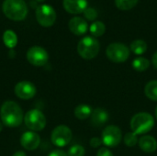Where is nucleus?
I'll list each match as a JSON object with an SVG mask.
<instances>
[{"label": "nucleus", "instance_id": "1", "mask_svg": "<svg viewBox=\"0 0 157 156\" xmlns=\"http://www.w3.org/2000/svg\"><path fill=\"white\" fill-rule=\"evenodd\" d=\"M0 117L3 123L9 128L18 127L23 120L21 108L14 101L8 100L3 103L0 108Z\"/></svg>", "mask_w": 157, "mask_h": 156}, {"label": "nucleus", "instance_id": "2", "mask_svg": "<svg viewBox=\"0 0 157 156\" xmlns=\"http://www.w3.org/2000/svg\"><path fill=\"white\" fill-rule=\"evenodd\" d=\"M2 10L6 17L14 21H20L28 15V6L24 0H5Z\"/></svg>", "mask_w": 157, "mask_h": 156}, {"label": "nucleus", "instance_id": "3", "mask_svg": "<svg viewBox=\"0 0 157 156\" xmlns=\"http://www.w3.org/2000/svg\"><path fill=\"white\" fill-rule=\"evenodd\" d=\"M131 129L137 135L145 134L152 131L155 126L154 117L147 112H139L131 120Z\"/></svg>", "mask_w": 157, "mask_h": 156}, {"label": "nucleus", "instance_id": "4", "mask_svg": "<svg viewBox=\"0 0 157 156\" xmlns=\"http://www.w3.org/2000/svg\"><path fill=\"white\" fill-rule=\"evenodd\" d=\"M99 50L100 44L98 40L91 36L83 38L77 45V52L85 60H91L97 57Z\"/></svg>", "mask_w": 157, "mask_h": 156}, {"label": "nucleus", "instance_id": "5", "mask_svg": "<svg viewBox=\"0 0 157 156\" xmlns=\"http://www.w3.org/2000/svg\"><path fill=\"white\" fill-rule=\"evenodd\" d=\"M107 57L113 63H124L130 57V49L123 43L113 42L110 43L106 50Z\"/></svg>", "mask_w": 157, "mask_h": 156}, {"label": "nucleus", "instance_id": "6", "mask_svg": "<svg viewBox=\"0 0 157 156\" xmlns=\"http://www.w3.org/2000/svg\"><path fill=\"white\" fill-rule=\"evenodd\" d=\"M26 126L33 131H40L46 125V118L39 109H31L28 111L24 118Z\"/></svg>", "mask_w": 157, "mask_h": 156}, {"label": "nucleus", "instance_id": "7", "mask_svg": "<svg viewBox=\"0 0 157 156\" xmlns=\"http://www.w3.org/2000/svg\"><path fill=\"white\" fill-rule=\"evenodd\" d=\"M122 139V132L121 130L115 125H109L107 126L103 131L101 140L103 144H105L107 147L113 148L118 146Z\"/></svg>", "mask_w": 157, "mask_h": 156}, {"label": "nucleus", "instance_id": "8", "mask_svg": "<svg viewBox=\"0 0 157 156\" xmlns=\"http://www.w3.org/2000/svg\"><path fill=\"white\" fill-rule=\"evenodd\" d=\"M36 18L40 25L49 28L52 27L56 20V12L51 6L40 5L36 9Z\"/></svg>", "mask_w": 157, "mask_h": 156}, {"label": "nucleus", "instance_id": "9", "mask_svg": "<svg viewBox=\"0 0 157 156\" xmlns=\"http://www.w3.org/2000/svg\"><path fill=\"white\" fill-rule=\"evenodd\" d=\"M73 133L69 127L66 125L57 126L52 132V143L57 147L66 146L72 140Z\"/></svg>", "mask_w": 157, "mask_h": 156}, {"label": "nucleus", "instance_id": "10", "mask_svg": "<svg viewBox=\"0 0 157 156\" xmlns=\"http://www.w3.org/2000/svg\"><path fill=\"white\" fill-rule=\"evenodd\" d=\"M27 60L34 66H43L49 60V54L45 49L40 46H33L27 51Z\"/></svg>", "mask_w": 157, "mask_h": 156}, {"label": "nucleus", "instance_id": "11", "mask_svg": "<svg viewBox=\"0 0 157 156\" xmlns=\"http://www.w3.org/2000/svg\"><path fill=\"white\" fill-rule=\"evenodd\" d=\"M15 94L17 97L28 100L36 95V87L32 83L29 81H21L16 85Z\"/></svg>", "mask_w": 157, "mask_h": 156}, {"label": "nucleus", "instance_id": "12", "mask_svg": "<svg viewBox=\"0 0 157 156\" xmlns=\"http://www.w3.org/2000/svg\"><path fill=\"white\" fill-rule=\"evenodd\" d=\"M20 143L26 150L32 151L39 147L40 143V138L34 131H26L20 138Z\"/></svg>", "mask_w": 157, "mask_h": 156}, {"label": "nucleus", "instance_id": "13", "mask_svg": "<svg viewBox=\"0 0 157 156\" xmlns=\"http://www.w3.org/2000/svg\"><path fill=\"white\" fill-rule=\"evenodd\" d=\"M63 7L70 14H80L87 8L86 0H63Z\"/></svg>", "mask_w": 157, "mask_h": 156}, {"label": "nucleus", "instance_id": "14", "mask_svg": "<svg viewBox=\"0 0 157 156\" xmlns=\"http://www.w3.org/2000/svg\"><path fill=\"white\" fill-rule=\"evenodd\" d=\"M69 29L77 36H81L84 35L88 29V25L87 22L80 17H73L70 21H69Z\"/></svg>", "mask_w": 157, "mask_h": 156}, {"label": "nucleus", "instance_id": "15", "mask_svg": "<svg viewBox=\"0 0 157 156\" xmlns=\"http://www.w3.org/2000/svg\"><path fill=\"white\" fill-rule=\"evenodd\" d=\"M109 119V112L102 108H97L93 110L92 115H91V123L97 127H102L104 126Z\"/></svg>", "mask_w": 157, "mask_h": 156}, {"label": "nucleus", "instance_id": "16", "mask_svg": "<svg viewBox=\"0 0 157 156\" xmlns=\"http://www.w3.org/2000/svg\"><path fill=\"white\" fill-rule=\"evenodd\" d=\"M139 147L144 153H154L157 150V141L151 135H144L139 139Z\"/></svg>", "mask_w": 157, "mask_h": 156}, {"label": "nucleus", "instance_id": "17", "mask_svg": "<svg viewBox=\"0 0 157 156\" xmlns=\"http://www.w3.org/2000/svg\"><path fill=\"white\" fill-rule=\"evenodd\" d=\"M93 110L94 109L90 106L86 104H80L75 108V116L80 120H85L91 117Z\"/></svg>", "mask_w": 157, "mask_h": 156}, {"label": "nucleus", "instance_id": "18", "mask_svg": "<svg viewBox=\"0 0 157 156\" xmlns=\"http://www.w3.org/2000/svg\"><path fill=\"white\" fill-rule=\"evenodd\" d=\"M144 93L147 98L153 101H157V80H152L146 84Z\"/></svg>", "mask_w": 157, "mask_h": 156}, {"label": "nucleus", "instance_id": "19", "mask_svg": "<svg viewBox=\"0 0 157 156\" xmlns=\"http://www.w3.org/2000/svg\"><path fill=\"white\" fill-rule=\"evenodd\" d=\"M3 40H4V43L5 45L9 48V49H13L16 47L17 43V37L16 35V33L10 29L8 30H6L5 33H4V36H3Z\"/></svg>", "mask_w": 157, "mask_h": 156}, {"label": "nucleus", "instance_id": "20", "mask_svg": "<svg viewBox=\"0 0 157 156\" xmlns=\"http://www.w3.org/2000/svg\"><path fill=\"white\" fill-rule=\"evenodd\" d=\"M131 51L136 55H142L147 51V43L143 40H135L131 43Z\"/></svg>", "mask_w": 157, "mask_h": 156}, {"label": "nucleus", "instance_id": "21", "mask_svg": "<svg viewBox=\"0 0 157 156\" xmlns=\"http://www.w3.org/2000/svg\"><path fill=\"white\" fill-rule=\"evenodd\" d=\"M150 66V61L144 57H138L133 60L132 67L137 72H144Z\"/></svg>", "mask_w": 157, "mask_h": 156}, {"label": "nucleus", "instance_id": "22", "mask_svg": "<svg viewBox=\"0 0 157 156\" xmlns=\"http://www.w3.org/2000/svg\"><path fill=\"white\" fill-rule=\"evenodd\" d=\"M89 30L94 37H101L106 31V26L101 21H95L91 24Z\"/></svg>", "mask_w": 157, "mask_h": 156}, {"label": "nucleus", "instance_id": "23", "mask_svg": "<svg viewBox=\"0 0 157 156\" xmlns=\"http://www.w3.org/2000/svg\"><path fill=\"white\" fill-rule=\"evenodd\" d=\"M138 3V0H115L116 6L121 10H130Z\"/></svg>", "mask_w": 157, "mask_h": 156}, {"label": "nucleus", "instance_id": "24", "mask_svg": "<svg viewBox=\"0 0 157 156\" xmlns=\"http://www.w3.org/2000/svg\"><path fill=\"white\" fill-rule=\"evenodd\" d=\"M138 142H139L138 135L135 134L132 131L126 133L125 136H124V143L128 147H133V146H135L138 143Z\"/></svg>", "mask_w": 157, "mask_h": 156}, {"label": "nucleus", "instance_id": "25", "mask_svg": "<svg viewBox=\"0 0 157 156\" xmlns=\"http://www.w3.org/2000/svg\"><path fill=\"white\" fill-rule=\"evenodd\" d=\"M86 154V150L83 146L79 145V144H75L73 145L67 153L68 156H85Z\"/></svg>", "mask_w": 157, "mask_h": 156}, {"label": "nucleus", "instance_id": "26", "mask_svg": "<svg viewBox=\"0 0 157 156\" xmlns=\"http://www.w3.org/2000/svg\"><path fill=\"white\" fill-rule=\"evenodd\" d=\"M84 16L87 20L93 21L98 17V11L93 7H87L84 11Z\"/></svg>", "mask_w": 157, "mask_h": 156}, {"label": "nucleus", "instance_id": "27", "mask_svg": "<svg viewBox=\"0 0 157 156\" xmlns=\"http://www.w3.org/2000/svg\"><path fill=\"white\" fill-rule=\"evenodd\" d=\"M97 156H114L113 154L111 153V151L106 147H103V148H100L98 153H97Z\"/></svg>", "mask_w": 157, "mask_h": 156}, {"label": "nucleus", "instance_id": "28", "mask_svg": "<svg viewBox=\"0 0 157 156\" xmlns=\"http://www.w3.org/2000/svg\"><path fill=\"white\" fill-rule=\"evenodd\" d=\"M101 144H103L101 138H98V137H93V138H91V139H90V145H91L93 148H98V146H100Z\"/></svg>", "mask_w": 157, "mask_h": 156}, {"label": "nucleus", "instance_id": "29", "mask_svg": "<svg viewBox=\"0 0 157 156\" xmlns=\"http://www.w3.org/2000/svg\"><path fill=\"white\" fill-rule=\"evenodd\" d=\"M48 156H68L67 154L63 151H61V150H54L52 151V153L49 154Z\"/></svg>", "mask_w": 157, "mask_h": 156}, {"label": "nucleus", "instance_id": "30", "mask_svg": "<svg viewBox=\"0 0 157 156\" xmlns=\"http://www.w3.org/2000/svg\"><path fill=\"white\" fill-rule=\"evenodd\" d=\"M152 63H153L154 67L157 69V51L155 52V54L152 57Z\"/></svg>", "mask_w": 157, "mask_h": 156}, {"label": "nucleus", "instance_id": "31", "mask_svg": "<svg viewBox=\"0 0 157 156\" xmlns=\"http://www.w3.org/2000/svg\"><path fill=\"white\" fill-rule=\"evenodd\" d=\"M12 156H27V154L24 152H22V151H18V152L15 153Z\"/></svg>", "mask_w": 157, "mask_h": 156}, {"label": "nucleus", "instance_id": "32", "mask_svg": "<svg viewBox=\"0 0 157 156\" xmlns=\"http://www.w3.org/2000/svg\"><path fill=\"white\" fill-rule=\"evenodd\" d=\"M155 119L157 120V107L156 108H155Z\"/></svg>", "mask_w": 157, "mask_h": 156}, {"label": "nucleus", "instance_id": "33", "mask_svg": "<svg viewBox=\"0 0 157 156\" xmlns=\"http://www.w3.org/2000/svg\"><path fill=\"white\" fill-rule=\"evenodd\" d=\"M2 131V124H1V122H0V131Z\"/></svg>", "mask_w": 157, "mask_h": 156}, {"label": "nucleus", "instance_id": "34", "mask_svg": "<svg viewBox=\"0 0 157 156\" xmlns=\"http://www.w3.org/2000/svg\"><path fill=\"white\" fill-rule=\"evenodd\" d=\"M38 2H43V1H45V0H37Z\"/></svg>", "mask_w": 157, "mask_h": 156}]
</instances>
